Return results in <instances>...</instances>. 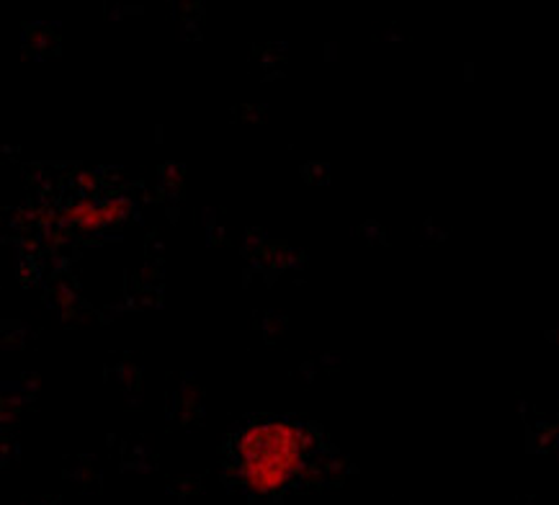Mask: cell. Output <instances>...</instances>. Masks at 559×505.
Returning <instances> with one entry per match:
<instances>
[{
	"instance_id": "cell-1",
	"label": "cell",
	"mask_w": 559,
	"mask_h": 505,
	"mask_svg": "<svg viewBox=\"0 0 559 505\" xmlns=\"http://www.w3.org/2000/svg\"><path fill=\"white\" fill-rule=\"evenodd\" d=\"M322 451V433L292 418H255L229 436V469L258 497L289 490L312 472Z\"/></svg>"
}]
</instances>
